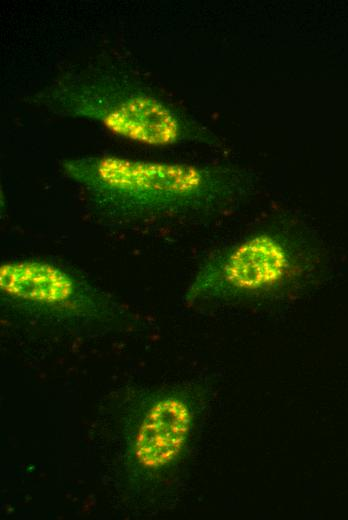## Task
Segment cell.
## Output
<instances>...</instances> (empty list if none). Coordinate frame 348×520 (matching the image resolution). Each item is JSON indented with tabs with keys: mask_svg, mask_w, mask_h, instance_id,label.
<instances>
[{
	"mask_svg": "<svg viewBox=\"0 0 348 520\" xmlns=\"http://www.w3.org/2000/svg\"><path fill=\"white\" fill-rule=\"evenodd\" d=\"M188 406L173 397L161 399L146 413L135 438L134 453L146 468L172 462L182 450L191 428Z\"/></svg>",
	"mask_w": 348,
	"mask_h": 520,
	"instance_id": "4",
	"label": "cell"
},
{
	"mask_svg": "<svg viewBox=\"0 0 348 520\" xmlns=\"http://www.w3.org/2000/svg\"><path fill=\"white\" fill-rule=\"evenodd\" d=\"M32 101L62 117L100 124L113 134L149 146H170L208 134L133 74L108 65L66 70Z\"/></svg>",
	"mask_w": 348,
	"mask_h": 520,
	"instance_id": "2",
	"label": "cell"
},
{
	"mask_svg": "<svg viewBox=\"0 0 348 520\" xmlns=\"http://www.w3.org/2000/svg\"><path fill=\"white\" fill-rule=\"evenodd\" d=\"M60 167L93 216L124 227L211 215L242 189L237 173L216 166L94 155L64 159Z\"/></svg>",
	"mask_w": 348,
	"mask_h": 520,
	"instance_id": "1",
	"label": "cell"
},
{
	"mask_svg": "<svg viewBox=\"0 0 348 520\" xmlns=\"http://www.w3.org/2000/svg\"><path fill=\"white\" fill-rule=\"evenodd\" d=\"M305 267L296 242L282 232L262 231L208 258L195 273L191 292H271L297 280Z\"/></svg>",
	"mask_w": 348,
	"mask_h": 520,
	"instance_id": "3",
	"label": "cell"
}]
</instances>
